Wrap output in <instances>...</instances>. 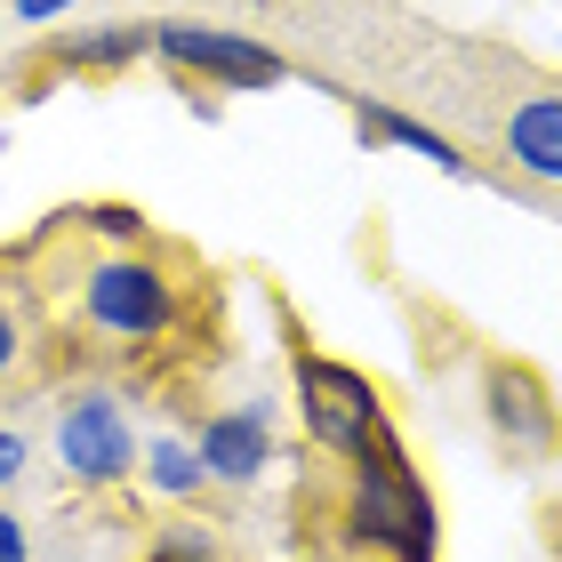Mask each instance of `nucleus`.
Segmentation results:
<instances>
[{
	"label": "nucleus",
	"mask_w": 562,
	"mask_h": 562,
	"mask_svg": "<svg viewBox=\"0 0 562 562\" xmlns=\"http://www.w3.org/2000/svg\"><path fill=\"white\" fill-rule=\"evenodd\" d=\"M16 474H24V442H16L9 426H0V482H16Z\"/></svg>",
	"instance_id": "obj_15"
},
{
	"label": "nucleus",
	"mask_w": 562,
	"mask_h": 562,
	"mask_svg": "<svg viewBox=\"0 0 562 562\" xmlns=\"http://www.w3.org/2000/svg\"><path fill=\"white\" fill-rule=\"evenodd\" d=\"M16 353H24V329H16V314H9V305H0V378L16 370Z\"/></svg>",
	"instance_id": "obj_13"
},
{
	"label": "nucleus",
	"mask_w": 562,
	"mask_h": 562,
	"mask_svg": "<svg viewBox=\"0 0 562 562\" xmlns=\"http://www.w3.org/2000/svg\"><path fill=\"white\" fill-rule=\"evenodd\" d=\"M506 153H515V169L562 186V97H522L506 113Z\"/></svg>",
	"instance_id": "obj_8"
},
{
	"label": "nucleus",
	"mask_w": 562,
	"mask_h": 562,
	"mask_svg": "<svg viewBox=\"0 0 562 562\" xmlns=\"http://www.w3.org/2000/svg\"><path fill=\"white\" fill-rule=\"evenodd\" d=\"M297 411H305V434H314L329 458H362L370 434L386 426L370 378L346 370V362H322V353H297Z\"/></svg>",
	"instance_id": "obj_2"
},
{
	"label": "nucleus",
	"mask_w": 562,
	"mask_h": 562,
	"mask_svg": "<svg viewBox=\"0 0 562 562\" xmlns=\"http://www.w3.org/2000/svg\"><path fill=\"white\" fill-rule=\"evenodd\" d=\"M65 9H72V0H16L24 24H48V16H65Z\"/></svg>",
	"instance_id": "obj_17"
},
{
	"label": "nucleus",
	"mask_w": 562,
	"mask_h": 562,
	"mask_svg": "<svg viewBox=\"0 0 562 562\" xmlns=\"http://www.w3.org/2000/svg\"><path fill=\"white\" fill-rule=\"evenodd\" d=\"M169 314H177V290H169L161 266H145V258H105V266L89 273V322L113 329V338H161Z\"/></svg>",
	"instance_id": "obj_3"
},
{
	"label": "nucleus",
	"mask_w": 562,
	"mask_h": 562,
	"mask_svg": "<svg viewBox=\"0 0 562 562\" xmlns=\"http://www.w3.org/2000/svg\"><path fill=\"white\" fill-rule=\"evenodd\" d=\"M137 48H153V33L113 24V33H72V41H57V57H65V65H130Z\"/></svg>",
	"instance_id": "obj_11"
},
{
	"label": "nucleus",
	"mask_w": 562,
	"mask_h": 562,
	"mask_svg": "<svg viewBox=\"0 0 562 562\" xmlns=\"http://www.w3.org/2000/svg\"><path fill=\"white\" fill-rule=\"evenodd\" d=\"M362 137H386V145H402V153H418V161H434V169H450V177H467V153H458L450 137H434L426 121H402V113H362Z\"/></svg>",
	"instance_id": "obj_9"
},
{
	"label": "nucleus",
	"mask_w": 562,
	"mask_h": 562,
	"mask_svg": "<svg viewBox=\"0 0 562 562\" xmlns=\"http://www.w3.org/2000/svg\"><path fill=\"white\" fill-rule=\"evenodd\" d=\"M97 234H121V241H130V234H137V210H97Z\"/></svg>",
	"instance_id": "obj_16"
},
{
	"label": "nucleus",
	"mask_w": 562,
	"mask_h": 562,
	"mask_svg": "<svg viewBox=\"0 0 562 562\" xmlns=\"http://www.w3.org/2000/svg\"><path fill=\"white\" fill-rule=\"evenodd\" d=\"M153 48L177 65V72H210V81H234V89H273L281 81V57L249 33H225V24H161Z\"/></svg>",
	"instance_id": "obj_4"
},
{
	"label": "nucleus",
	"mask_w": 562,
	"mask_h": 562,
	"mask_svg": "<svg viewBox=\"0 0 562 562\" xmlns=\"http://www.w3.org/2000/svg\"><path fill=\"white\" fill-rule=\"evenodd\" d=\"M353 539L386 547L402 562H434V506H426L411 458H402V442L386 426H378L370 450L353 458Z\"/></svg>",
	"instance_id": "obj_1"
},
{
	"label": "nucleus",
	"mask_w": 562,
	"mask_h": 562,
	"mask_svg": "<svg viewBox=\"0 0 562 562\" xmlns=\"http://www.w3.org/2000/svg\"><path fill=\"white\" fill-rule=\"evenodd\" d=\"M145 482H153L161 498H193L210 474H201V450H193V442H169V434H161V442L145 450Z\"/></svg>",
	"instance_id": "obj_10"
},
{
	"label": "nucleus",
	"mask_w": 562,
	"mask_h": 562,
	"mask_svg": "<svg viewBox=\"0 0 562 562\" xmlns=\"http://www.w3.org/2000/svg\"><path fill=\"white\" fill-rule=\"evenodd\" d=\"M0 562H33V547H24V522L0 515Z\"/></svg>",
	"instance_id": "obj_14"
},
{
	"label": "nucleus",
	"mask_w": 562,
	"mask_h": 562,
	"mask_svg": "<svg viewBox=\"0 0 562 562\" xmlns=\"http://www.w3.org/2000/svg\"><path fill=\"white\" fill-rule=\"evenodd\" d=\"M153 562H210V539H201V530H169V539L153 547Z\"/></svg>",
	"instance_id": "obj_12"
},
{
	"label": "nucleus",
	"mask_w": 562,
	"mask_h": 562,
	"mask_svg": "<svg viewBox=\"0 0 562 562\" xmlns=\"http://www.w3.org/2000/svg\"><path fill=\"white\" fill-rule=\"evenodd\" d=\"M482 411H491V426L506 434L515 450H554V434H562V418H554V394L539 386V370H515V362H498L491 378H482Z\"/></svg>",
	"instance_id": "obj_6"
},
{
	"label": "nucleus",
	"mask_w": 562,
	"mask_h": 562,
	"mask_svg": "<svg viewBox=\"0 0 562 562\" xmlns=\"http://www.w3.org/2000/svg\"><path fill=\"white\" fill-rule=\"evenodd\" d=\"M57 450H65V467L81 482H113V474H130V458H137L130 418H121L113 394H81L72 402L65 426H57Z\"/></svg>",
	"instance_id": "obj_5"
},
{
	"label": "nucleus",
	"mask_w": 562,
	"mask_h": 562,
	"mask_svg": "<svg viewBox=\"0 0 562 562\" xmlns=\"http://www.w3.org/2000/svg\"><path fill=\"white\" fill-rule=\"evenodd\" d=\"M201 474L210 482H258L273 458V411H225L201 426Z\"/></svg>",
	"instance_id": "obj_7"
}]
</instances>
